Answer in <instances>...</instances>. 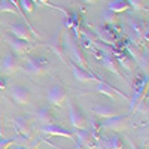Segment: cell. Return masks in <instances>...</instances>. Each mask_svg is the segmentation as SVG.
Here are the masks:
<instances>
[{
    "label": "cell",
    "mask_w": 149,
    "mask_h": 149,
    "mask_svg": "<svg viewBox=\"0 0 149 149\" xmlns=\"http://www.w3.org/2000/svg\"><path fill=\"white\" fill-rule=\"evenodd\" d=\"M104 21H106V22H110V24L116 22L118 19H116V15H115V12H110V10H107L106 14H104Z\"/></svg>",
    "instance_id": "f1b7e54d"
},
{
    "label": "cell",
    "mask_w": 149,
    "mask_h": 149,
    "mask_svg": "<svg viewBox=\"0 0 149 149\" xmlns=\"http://www.w3.org/2000/svg\"><path fill=\"white\" fill-rule=\"evenodd\" d=\"M19 2V8L22 12L26 14H31L34 10V0H18Z\"/></svg>",
    "instance_id": "d4e9b609"
},
{
    "label": "cell",
    "mask_w": 149,
    "mask_h": 149,
    "mask_svg": "<svg viewBox=\"0 0 149 149\" xmlns=\"http://www.w3.org/2000/svg\"><path fill=\"white\" fill-rule=\"evenodd\" d=\"M84 2H86V3H95L97 0H84Z\"/></svg>",
    "instance_id": "d6a6232c"
},
{
    "label": "cell",
    "mask_w": 149,
    "mask_h": 149,
    "mask_svg": "<svg viewBox=\"0 0 149 149\" xmlns=\"http://www.w3.org/2000/svg\"><path fill=\"white\" fill-rule=\"evenodd\" d=\"M6 86H8V82H6V79L0 76V91H3V90L6 88Z\"/></svg>",
    "instance_id": "4dcf8cb0"
},
{
    "label": "cell",
    "mask_w": 149,
    "mask_h": 149,
    "mask_svg": "<svg viewBox=\"0 0 149 149\" xmlns=\"http://www.w3.org/2000/svg\"><path fill=\"white\" fill-rule=\"evenodd\" d=\"M0 137H2V125H0Z\"/></svg>",
    "instance_id": "e575fe53"
},
{
    "label": "cell",
    "mask_w": 149,
    "mask_h": 149,
    "mask_svg": "<svg viewBox=\"0 0 149 149\" xmlns=\"http://www.w3.org/2000/svg\"><path fill=\"white\" fill-rule=\"evenodd\" d=\"M0 60H2V58H0Z\"/></svg>",
    "instance_id": "74e56055"
},
{
    "label": "cell",
    "mask_w": 149,
    "mask_h": 149,
    "mask_svg": "<svg viewBox=\"0 0 149 149\" xmlns=\"http://www.w3.org/2000/svg\"><path fill=\"white\" fill-rule=\"evenodd\" d=\"M130 145H131V148H133V149H137V148H136V146H134V145H133L131 142H130Z\"/></svg>",
    "instance_id": "836d02e7"
},
{
    "label": "cell",
    "mask_w": 149,
    "mask_h": 149,
    "mask_svg": "<svg viewBox=\"0 0 149 149\" xmlns=\"http://www.w3.org/2000/svg\"><path fill=\"white\" fill-rule=\"evenodd\" d=\"M66 26H67V27H72V29L74 30V33L79 31V15L76 14V12H74V14H72L70 18L66 19ZM78 34H79V33H78Z\"/></svg>",
    "instance_id": "cb8c5ba5"
},
{
    "label": "cell",
    "mask_w": 149,
    "mask_h": 149,
    "mask_svg": "<svg viewBox=\"0 0 149 149\" xmlns=\"http://www.w3.org/2000/svg\"><path fill=\"white\" fill-rule=\"evenodd\" d=\"M119 63L124 66V69H125V70L131 72V61L128 60V57H125V55H119Z\"/></svg>",
    "instance_id": "4316f807"
},
{
    "label": "cell",
    "mask_w": 149,
    "mask_h": 149,
    "mask_svg": "<svg viewBox=\"0 0 149 149\" xmlns=\"http://www.w3.org/2000/svg\"><path fill=\"white\" fill-rule=\"evenodd\" d=\"M69 118H70L72 127H74L76 130H84V128H86V119H85L84 113H82V112H81L76 106H74V104H70Z\"/></svg>",
    "instance_id": "52a82bcc"
},
{
    "label": "cell",
    "mask_w": 149,
    "mask_h": 149,
    "mask_svg": "<svg viewBox=\"0 0 149 149\" xmlns=\"http://www.w3.org/2000/svg\"><path fill=\"white\" fill-rule=\"evenodd\" d=\"M74 136H76L78 145H79L81 148L93 149V148H95V142H98V139H95L94 136H93V133H91L90 130H86V128H84V130H78Z\"/></svg>",
    "instance_id": "8992f818"
},
{
    "label": "cell",
    "mask_w": 149,
    "mask_h": 149,
    "mask_svg": "<svg viewBox=\"0 0 149 149\" xmlns=\"http://www.w3.org/2000/svg\"><path fill=\"white\" fill-rule=\"evenodd\" d=\"M130 9V5L127 0H112L107 3V10L115 12V14H121V12H125Z\"/></svg>",
    "instance_id": "ffe728a7"
},
{
    "label": "cell",
    "mask_w": 149,
    "mask_h": 149,
    "mask_svg": "<svg viewBox=\"0 0 149 149\" xmlns=\"http://www.w3.org/2000/svg\"><path fill=\"white\" fill-rule=\"evenodd\" d=\"M102 64H103V67H104L106 70H109V72H112V73H115V74H121L119 70H118L116 60L112 58L109 54L104 55V57H102Z\"/></svg>",
    "instance_id": "7402d4cb"
},
{
    "label": "cell",
    "mask_w": 149,
    "mask_h": 149,
    "mask_svg": "<svg viewBox=\"0 0 149 149\" xmlns=\"http://www.w3.org/2000/svg\"><path fill=\"white\" fill-rule=\"evenodd\" d=\"M46 97H48V102L51 104L61 106L64 103V100H66V90L60 84H55V85H52L51 88L48 90Z\"/></svg>",
    "instance_id": "5b68a950"
},
{
    "label": "cell",
    "mask_w": 149,
    "mask_h": 149,
    "mask_svg": "<svg viewBox=\"0 0 149 149\" xmlns=\"http://www.w3.org/2000/svg\"><path fill=\"white\" fill-rule=\"evenodd\" d=\"M102 127H106V128H110V130H115V131H122L127 125V116L124 115H116V116H112V118H107L106 122L100 124Z\"/></svg>",
    "instance_id": "7c38bea8"
},
{
    "label": "cell",
    "mask_w": 149,
    "mask_h": 149,
    "mask_svg": "<svg viewBox=\"0 0 149 149\" xmlns=\"http://www.w3.org/2000/svg\"><path fill=\"white\" fill-rule=\"evenodd\" d=\"M127 2H128L130 8H134L136 10H140L145 6V0H127Z\"/></svg>",
    "instance_id": "484cf974"
},
{
    "label": "cell",
    "mask_w": 149,
    "mask_h": 149,
    "mask_svg": "<svg viewBox=\"0 0 149 149\" xmlns=\"http://www.w3.org/2000/svg\"><path fill=\"white\" fill-rule=\"evenodd\" d=\"M103 149H121L122 148V139L118 136H106L102 140Z\"/></svg>",
    "instance_id": "d6986e66"
},
{
    "label": "cell",
    "mask_w": 149,
    "mask_h": 149,
    "mask_svg": "<svg viewBox=\"0 0 149 149\" xmlns=\"http://www.w3.org/2000/svg\"><path fill=\"white\" fill-rule=\"evenodd\" d=\"M72 73H73V76L76 81L79 82H93V81H100L94 73H91L88 69H82L79 67L78 64H72Z\"/></svg>",
    "instance_id": "30bf717a"
},
{
    "label": "cell",
    "mask_w": 149,
    "mask_h": 149,
    "mask_svg": "<svg viewBox=\"0 0 149 149\" xmlns=\"http://www.w3.org/2000/svg\"><path fill=\"white\" fill-rule=\"evenodd\" d=\"M19 69H21L19 60H18V57L14 52L6 54V57L3 60H0V73L2 74H8L9 76V74L17 73Z\"/></svg>",
    "instance_id": "3957f363"
},
{
    "label": "cell",
    "mask_w": 149,
    "mask_h": 149,
    "mask_svg": "<svg viewBox=\"0 0 149 149\" xmlns=\"http://www.w3.org/2000/svg\"><path fill=\"white\" fill-rule=\"evenodd\" d=\"M42 133L49 134V136H58V137H67V139H74V134L69 131L64 127L55 125V124H48V125L42 127Z\"/></svg>",
    "instance_id": "8fae6325"
},
{
    "label": "cell",
    "mask_w": 149,
    "mask_h": 149,
    "mask_svg": "<svg viewBox=\"0 0 149 149\" xmlns=\"http://www.w3.org/2000/svg\"><path fill=\"white\" fill-rule=\"evenodd\" d=\"M14 145V139H3L0 137V149H9Z\"/></svg>",
    "instance_id": "83f0119b"
},
{
    "label": "cell",
    "mask_w": 149,
    "mask_h": 149,
    "mask_svg": "<svg viewBox=\"0 0 149 149\" xmlns=\"http://www.w3.org/2000/svg\"><path fill=\"white\" fill-rule=\"evenodd\" d=\"M0 14H14V15H19L24 21L26 19V15L19 10V6L17 2H12V0H0ZM29 24V21H27Z\"/></svg>",
    "instance_id": "4fadbf2b"
},
{
    "label": "cell",
    "mask_w": 149,
    "mask_h": 149,
    "mask_svg": "<svg viewBox=\"0 0 149 149\" xmlns=\"http://www.w3.org/2000/svg\"><path fill=\"white\" fill-rule=\"evenodd\" d=\"M14 125L18 134H21L22 137H30V124L26 116H19L14 121Z\"/></svg>",
    "instance_id": "e0dca14e"
},
{
    "label": "cell",
    "mask_w": 149,
    "mask_h": 149,
    "mask_svg": "<svg viewBox=\"0 0 149 149\" xmlns=\"http://www.w3.org/2000/svg\"><path fill=\"white\" fill-rule=\"evenodd\" d=\"M49 46H51V48H52V51L57 52V54L60 55V58L63 60V52H61V48H63V45H61V42H60V33H57L54 39L49 42Z\"/></svg>",
    "instance_id": "603a6c76"
},
{
    "label": "cell",
    "mask_w": 149,
    "mask_h": 149,
    "mask_svg": "<svg viewBox=\"0 0 149 149\" xmlns=\"http://www.w3.org/2000/svg\"><path fill=\"white\" fill-rule=\"evenodd\" d=\"M9 31H10V34L12 36H15V37H18V39H21V40H27V42H30L31 40V29L29 27V26H26V24H15V26H9ZM34 34V33H33Z\"/></svg>",
    "instance_id": "9c48e42d"
},
{
    "label": "cell",
    "mask_w": 149,
    "mask_h": 149,
    "mask_svg": "<svg viewBox=\"0 0 149 149\" xmlns=\"http://www.w3.org/2000/svg\"><path fill=\"white\" fill-rule=\"evenodd\" d=\"M12 2H17V0H12Z\"/></svg>",
    "instance_id": "d590c367"
},
{
    "label": "cell",
    "mask_w": 149,
    "mask_h": 149,
    "mask_svg": "<svg viewBox=\"0 0 149 149\" xmlns=\"http://www.w3.org/2000/svg\"><path fill=\"white\" fill-rule=\"evenodd\" d=\"M97 93H100V94H104L110 98H113V97H124L122 93H119L115 86H112L109 84H106L104 81H98V86H97Z\"/></svg>",
    "instance_id": "2e32d148"
},
{
    "label": "cell",
    "mask_w": 149,
    "mask_h": 149,
    "mask_svg": "<svg viewBox=\"0 0 149 149\" xmlns=\"http://www.w3.org/2000/svg\"><path fill=\"white\" fill-rule=\"evenodd\" d=\"M97 37L100 39L102 42L104 43H110V45H113L116 42V34L112 31L110 29L107 27H100V29H97Z\"/></svg>",
    "instance_id": "ac0fdd59"
},
{
    "label": "cell",
    "mask_w": 149,
    "mask_h": 149,
    "mask_svg": "<svg viewBox=\"0 0 149 149\" xmlns=\"http://www.w3.org/2000/svg\"><path fill=\"white\" fill-rule=\"evenodd\" d=\"M34 2H37V3H42V5H49V3H48V0H34Z\"/></svg>",
    "instance_id": "1f68e13d"
},
{
    "label": "cell",
    "mask_w": 149,
    "mask_h": 149,
    "mask_svg": "<svg viewBox=\"0 0 149 149\" xmlns=\"http://www.w3.org/2000/svg\"><path fill=\"white\" fill-rule=\"evenodd\" d=\"M146 85H148V76H137V81H136L134 88H133V97H131V102H130L131 112L137 107L139 103L143 100L145 91H146Z\"/></svg>",
    "instance_id": "7a4b0ae2"
},
{
    "label": "cell",
    "mask_w": 149,
    "mask_h": 149,
    "mask_svg": "<svg viewBox=\"0 0 149 149\" xmlns=\"http://www.w3.org/2000/svg\"><path fill=\"white\" fill-rule=\"evenodd\" d=\"M137 63L140 64V67L143 70H148V54H142L140 58L137 60Z\"/></svg>",
    "instance_id": "f546056e"
},
{
    "label": "cell",
    "mask_w": 149,
    "mask_h": 149,
    "mask_svg": "<svg viewBox=\"0 0 149 149\" xmlns=\"http://www.w3.org/2000/svg\"><path fill=\"white\" fill-rule=\"evenodd\" d=\"M69 48H70V51H72V58L74 60V64H78L82 69H86L88 63H86V60L84 58V52H82V49L79 48V45L76 42H72L69 45Z\"/></svg>",
    "instance_id": "9a60e30c"
},
{
    "label": "cell",
    "mask_w": 149,
    "mask_h": 149,
    "mask_svg": "<svg viewBox=\"0 0 149 149\" xmlns=\"http://www.w3.org/2000/svg\"><path fill=\"white\" fill-rule=\"evenodd\" d=\"M6 42H8V45L10 46V49L14 51V54H15L17 57L26 55V54L29 52V49H30V42L21 40V39H18V37L12 36V34H8V36H6Z\"/></svg>",
    "instance_id": "277c9868"
},
{
    "label": "cell",
    "mask_w": 149,
    "mask_h": 149,
    "mask_svg": "<svg viewBox=\"0 0 149 149\" xmlns=\"http://www.w3.org/2000/svg\"><path fill=\"white\" fill-rule=\"evenodd\" d=\"M121 149H124V146H122V148H121Z\"/></svg>",
    "instance_id": "8d00e7d4"
},
{
    "label": "cell",
    "mask_w": 149,
    "mask_h": 149,
    "mask_svg": "<svg viewBox=\"0 0 149 149\" xmlns=\"http://www.w3.org/2000/svg\"><path fill=\"white\" fill-rule=\"evenodd\" d=\"M36 118L39 121L42 125H48V124H52L54 122V116L51 113V110L48 107H43V109H39L36 112Z\"/></svg>",
    "instance_id": "44dd1931"
},
{
    "label": "cell",
    "mask_w": 149,
    "mask_h": 149,
    "mask_svg": "<svg viewBox=\"0 0 149 149\" xmlns=\"http://www.w3.org/2000/svg\"><path fill=\"white\" fill-rule=\"evenodd\" d=\"M91 110H93L94 115L100 116V118H104V119L118 115V110H116L115 107L109 106V104H95V106H93Z\"/></svg>",
    "instance_id": "5bb4252c"
},
{
    "label": "cell",
    "mask_w": 149,
    "mask_h": 149,
    "mask_svg": "<svg viewBox=\"0 0 149 149\" xmlns=\"http://www.w3.org/2000/svg\"><path fill=\"white\" fill-rule=\"evenodd\" d=\"M10 97L18 104H27L30 102V90L24 88L21 85H15L10 88Z\"/></svg>",
    "instance_id": "ba28073f"
},
{
    "label": "cell",
    "mask_w": 149,
    "mask_h": 149,
    "mask_svg": "<svg viewBox=\"0 0 149 149\" xmlns=\"http://www.w3.org/2000/svg\"><path fill=\"white\" fill-rule=\"evenodd\" d=\"M49 67V61L43 55H30L27 57L26 63V72L30 73L31 76H40Z\"/></svg>",
    "instance_id": "6da1fadb"
}]
</instances>
